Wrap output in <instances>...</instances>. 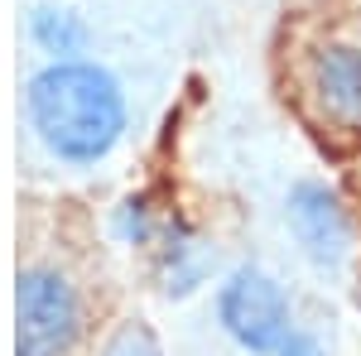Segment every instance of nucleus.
Masks as SVG:
<instances>
[{"instance_id": "f257e3e1", "label": "nucleus", "mask_w": 361, "mask_h": 356, "mask_svg": "<svg viewBox=\"0 0 361 356\" xmlns=\"http://www.w3.org/2000/svg\"><path fill=\"white\" fill-rule=\"evenodd\" d=\"M25 116L39 145L63 164H97L126 135V92L106 68L54 58L29 78Z\"/></svg>"}, {"instance_id": "f03ea898", "label": "nucleus", "mask_w": 361, "mask_h": 356, "mask_svg": "<svg viewBox=\"0 0 361 356\" xmlns=\"http://www.w3.org/2000/svg\"><path fill=\"white\" fill-rule=\"evenodd\" d=\"M82 337V299L73 279L29 265L15 279V356H68Z\"/></svg>"}, {"instance_id": "7ed1b4c3", "label": "nucleus", "mask_w": 361, "mask_h": 356, "mask_svg": "<svg viewBox=\"0 0 361 356\" xmlns=\"http://www.w3.org/2000/svg\"><path fill=\"white\" fill-rule=\"evenodd\" d=\"M217 323L246 356H275V347L294 332V313L275 274L241 265L217 289Z\"/></svg>"}, {"instance_id": "20e7f679", "label": "nucleus", "mask_w": 361, "mask_h": 356, "mask_svg": "<svg viewBox=\"0 0 361 356\" xmlns=\"http://www.w3.org/2000/svg\"><path fill=\"white\" fill-rule=\"evenodd\" d=\"M284 221L294 246L304 250V260H313L318 270H337L352 255V217L342 207L328 183H294L284 197Z\"/></svg>"}, {"instance_id": "39448f33", "label": "nucleus", "mask_w": 361, "mask_h": 356, "mask_svg": "<svg viewBox=\"0 0 361 356\" xmlns=\"http://www.w3.org/2000/svg\"><path fill=\"white\" fill-rule=\"evenodd\" d=\"M308 87L337 125L361 130V49L357 44H323L308 58Z\"/></svg>"}, {"instance_id": "423d86ee", "label": "nucleus", "mask_w": 361, "mask_h": 356, "mask_svg": "<svg viewBox=\"0 0 361 356\" xmlns=\"http://www.w3.org/2000/svg\"><path fill=\"white\" fill-rule=\"evenodd\" d=\"M212 246L197 236L188 221H164V231L154 236V274H159V289L169 299H188L207 284L212 274Z\"/></svg>"}, {"instance_id": "0eeeda50", "label": "nucleus", "mask_w": 361, "mask_h": 356, "mask_svg": "<svg viewBox=\"0 0 361 356\" xmlns=\"http://www.w3.org/2000/svg\"><path fill=\"white\" fill-rule=\"evenodd\" d=\"M29 39L34 49L49 58H78L87 49V25L78 10H63V5H34L29 15Z\"/></svg>"}, {"instance_id": "6e6552de", "label": "nucleus", "mask_w": 361, "mask_h": 356, "mask_svg": "<svg viewBox=\"0 0 361 356\" xmlns=\"http://www.w3.org/2000/svg\"><path fill=\"white\" fill-rule=\"evenodd\" d=\"M164 231V221L154 217L149 197L135 192V197H121L111 207V236L121 246H154V236Z\"/></svg>"}, {"instance_id": "1a4fd4ad", "label": "nucleus", "mask_w": 361, "mask_h": 356, "mask_svg": "<svg viewBox=\"0 0 361 356\" xmlns=\"http://www.w3.org/2000/svg\"><path fill=\"white\" fill-rule=\"evenodd\" d=\"M102 356H164V352H159V342H154V332H149V328L126 323V328L102 347Z\"/></svg>"}, {"instance_id": "9d476101", "label": "nucleus", "mask_w": 361, "mask_h": 356, "mask_svg": "<svg viewBox=\"0 0 361 356\" xmlns=\"http://www.w3.org/2000/svg\"><path fill=\"white\" fill-rule=\"evenodd\" d=\"M275 356H328V347H323L313 332H299V328H294V332H289V337L275 347Z\"/></svg>"}, {"instance_id": "9b49d317", "label": "nucleus", "mask_w": 361, "mask_h": 356, "mask_svg": "<svg viewBox=\"0 0 361 356\" xmlns=\"http://www.w3.org/2000/svg\"><path fill=\"white\" fill-rule=\"evenodd\" d=\"M357 313H361V279H357Z\"/></svg>"}]
</instances>
